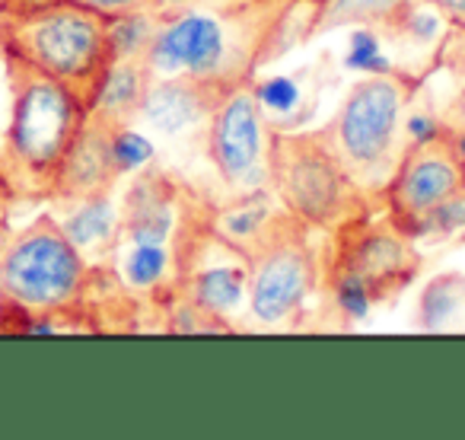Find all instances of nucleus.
I'll return each mask as SVG.
<instances>
[{
    "label": "nucleus",
    "mask_w": 465,
    "mask_h": 440,
    "mask_svg": "<svg viewBox=\"0 0 465 440\" xmlns=\"http://www.w3.org/2000/svg\"><path fill=\"white\" fill-rule=\"evenodd\" d=\"M291 7L293 0H194L160 16L143 65L150 77H188L220 93L249 84Z\"/></svg>",
    "instance_id": "obj_1"
},
{
    "label": "nucleus",
    "mask_w": 465,
    "mask_h": 440,
    "mask_svg": "<svg viewBox=\"0 0 465 440\" xmlns=\"http://www.w3.org/2000/svg\"><path fill=\"white\" fill-rule=\"evenodd\" d=\"M0 48L10 65L58 80L86 109L109 74V20L71 0H4Z\"/></svg>",
    "instance_id": "obj_2"
},
{
    "label": "nucleus",
    "mask_w": 465,
    "mask_h": 440,
    "mask_svg": "<svg viewBox=\"0 0 465 440\" xmlns=\"http://www.w3.org/2000/svg\"><path fill=\"white\" fill-rule=\"evenodd\" d=\"M7 67L14 80V115L0 169L7 173L14 188L52 195L61 163L77 141L90 109L58 80L10 61Z\"/></svg>",
    "instance_id": "obj_3"
},
{
    "label": "nucleus",
    "mask_w": 465,
    "mask_h": 440,
    "mask_svg": "<svg viewBox=\"0 0 465 440\" xmlns=\"http://www.w3.org/2000/svg\"><path fill=\"white\" fill-rule=\"evenodd\" d=\"M268 185L306 227L335 230L363 217V185L348 173L325 131H274Z\"/></svg>",
    "instance_id": "obj_4"
},
{
    "label": "nucleus",
    "mask_w": 465,
    "mask_h": 440,
    "mask_svg": "<svg viewBox=\"0 0 465 440\" xmlns=\"http://www.w3.org/2000/svg\"><path fill=\"white\" fill-rule=\"evenodd\" d=\"M86 287V259L58 220L42 214L0 246V294L26 316L71 310Z\"/></svg>",
    "instance_id": "obj_5"
},
{
    "label": "nucleus",
    "mask_w": 465,
    "mask_h": 440,
    "mask_svg": "<svg viewBox=\"0 0 465 440\" xmlns=\"http://www.w3.org/2000/svg\"><path fill=\"white\" fill-rule=\"evenodd\" d=\"M408 84L389 71L363 74L341 99L335 118L325 128L335 154L363 188L382 182L392 169L405 122Z\"/></svg>",
    "instance_id": "obj_6"
},
{
    "label": "nucleus",
    "mask_w": 465,
    "mask_h": 440,
    "mask_svg": "<svg viewBox=\"0 0 465 440\" xmlns=\"http://www.w3.org/2000/svg\"><path fill=\"white\" fill-rule=\"evenodd\" d=\"M246 259L252 316L262 325H281L297 316L316 287V255L306 240V224H300L291 211L287 217H272Z\"/></svg>",
    "instance_id": "obj_7"
},
{
    "label": "nucleus",
    "mask_w": 465,
    "mask_h": 440,
    "mask_svg": "<svg viewBox=\"0 0 465 440\" xmlns=\"http://www.w3.org/2000/svg\"><path fill=\"white\" fill-rule=\"evenodd\" d=\"M341 253L331 272L335 304L351 319H361L373 304L392 297L418 272V253L399 227H367L363 217L344 224Z\"/></svg>",
    "instance_id": "obj_8"
},
{
    "label": "nucleus",
    "mask_w": 465,
    "mask_h": 440,
    "mask_svg": "<svg viewBox=\"0 0 465 440\" xmlns=\"http://www.w3.org/2000/svg\"><path fill=\"white\" fill-rule=\"evenodd\" d=\"M272 122L252 84H236L220 93L207 118V154L232 195H259L268 185Z\"/></svg>",
    "instance_id": "obj_9"
},
{
    "label": "nucleus",
    "mask_w": 465,
    "mask_h": 440,
    "mask_svg": "<svg viewBox=\"0 0 465 440\" xmlns=\"http://www.w3.org/2000/svg\"><path fill=\"white\" fill-rule=\"evenodd\" d=\"M459 195H465V160L443 135L411 144L386 185L389 211L401 234L414 220Z\"/></svg>",
    "instance_id": "obj_10"
},
{
    "label": "nucleus",
    "mask_w": 465,
    "mask_h": 440,
    "mask_svg": "<svg viewBox=\"0 0 465 440\" xmlns=\"http://www.w3.org/2000/svg\"><path fill=\"white\" fill-rule=\"evenodd\" d=\"M112 131H115L112 125L86 115L77 141H74V147L67 150L64 163H61V173L54 179L52 195H58L64 201L109 195V188L122 175L115 160H112Z\"/></svg>",
    "instance_id": "obj_11"
},
{
    "label": "nucleus",
    "mask_w": 465,
    "mask_h": 440,
    "mask_svg": "<svg viewBox=\"0 0 465 440\" xmlns=\"http://www.w3.org/2000/svg\"><path fill=\"white\" fill-rule=\"evenodd\" d=\"M220 90L188 77H153L143 93L141 118L150 131L166 137H179L185 131H194L201 122L211 118V109L217 105Z\"/></svg>",
    "instance_id": "obj_12"
},
{
    "label": "nucleus",
    "mask_w": 465,
    "mask_h": 440,
    "mask_svg": "<svg viewBox=\"0 0 465 440\" xmlns=\"http://www.w3.org/2000/svg\"><path fill=\"white\" fill-rule=\"evenodd\" d=\"M150 71L143 65V58H122L112 61L109 74H105L103 86L96 93L90 115L99 122L112 125V128H124L137 118L143 103V93L150 86Z\"/></svg>",
    "instance_id": "obj_13"
},
{
    "label": "nucleus",
    "mask_w": 465,
    "mask_h": 440,
    "mask_svg": "<svg viewBox=\"0 0 465 440\" xmlns=\"http://www.w3.org/2000/svg\"><path fill=\"white\" fill-rule=\"evenodd\" d=\"M166 182L160 175H143L128 192L122 227L131 243H163L173 227V205H169Z\"/></svg>",
    "instance_id": "obj_14"
},
{
    "label": "nucleus",
    "mask_w": 465,
    "mask_h": 440,
    "mask_svg": "<svg viewBox=\"0 0 465 440\" xmlns=\"http://www.w3.org/2000/svg\"><path fill=\"white\" fill-rule=\"evenodd\" d=\"M411 0H322L312 16L310 33H331V29H380L389 23H401L411 16Z\"/></svg>",
    "instance_id": "obj_15"
},
{
    "label": "nucleus",
    "mask_w": 465,
    "mask_h": 440,
    "mask_svg": "<svg viewBox=\"0 0 465 440\" xmlns=\"http://www.w3.org/2000/svg\"><path fill=\"white\" fill-rule=\"evenodd\" d=\"M74 214L64 217V234L74 246L86 255L93 253H105L115 240V227H118V217H115V207H112L109 195H96V198H84V201H74Z\"/></svg>",
    "instance_id": "obj_16"
},
{
    "label": "nucleus",
    "mask_w": 465,
    "mask_h": 440,
    "mask_svg": "<svg viewBox=\"0 0 465 440\" xmlns=\"http://www.w3.org/2000/svg\"><path fill=\"white\" fill-rule=\"evenodd\" d=\"M246 294V275L240 268H213L194 278V304L211 316H226Z\"/></svg>",
    "instance_id": "obj_17"
},
{
    "label": "nucleus",
    "mask_w": 465,
    "mask_h": 440,
    "mask_svg": "<svg viewBox=\"0 0 465 440\" xmlns=\"http://www.w3.org/2000/svg\"><path fill=\"white\" fill-rule=\"evenodd\" d=\"M160 26V14L153 10H143V14H128L109 20V42L115 61L122 58H143Z\"/></svg>",
    "instance_id": "obj_18"
},
{
    "label": "nucleus",
    "mask_w": 465,
    "mask_h": 440,
    "mask_svg": "<svg viewBox=\"0 0 465 440\" xmlns=\"http://www.w3.org/2000/svg\"><path fill=\"white\" fill-rule=\"evenodd\" d=\"M169 268V255L163 243H134L128 262H124V275L134 287H156Z\"/></svg>",
    "instance_id": "obj_19"
},
{
    "label": "nucleus",
    "mask_w": 465,
    "mask_h": 440,
    "mask_svg": "<svg viewBox=\"0 0 465 440\" xmlns=\"http://www.w3.org/2000/svg\"><path fill=\"white\" fill-rule=\"evenodd\" d=\"M112 160H115L118 173H134V169L147 166L153 160V144L143 135H137L131 125L112 131Z\"/></svg>",
    "instance_id": "obj_20"
},
{
    "label": "nucleus",
    "mask_w": 465,
    "mask_h": 440,
    "mask_svg": "<svg viewBox=\"0 0 465 440\" xmlns=\"http://www.w3.org/2000/svg\"><path fill=\"white\" fill-rule=\"evenodd\" d=\"M452 278L446 281H433L424 294V325L427 329H440L452 313L459 310V300L452 297V287H450Z\"/></svg>",
    "instance_id": "obj_21"
},
{
    "label": "nucleus",
    "mask_w": 465,
    "mask_h": 440,
    "mask_svg": "<svg viewBox=\"0 0 465 440\" xmlns=\"http://www.w3.org/2000/svg\"><path fill=\"white\" fill-rule=\"evenodd\" d=\"M71 4L93 10V14L105 16V20H115V16H128V14H143V10H153V0H71Z\"/></svg>",
    "instance_id": "obj_22"
},
{
    "label": "nucleus",
    "mask_w": 465,
    "mask_h": 440,
    "mask_svg": "<svg viewBox=\"0 0 465 440\" xmlns=\"http://www.w3.org/2000/svg\"><path fill=\"white\" fill-rule=\"evenodd\" d=\"M427 4H433V7H437L446 20L456 23V26H465V0H427Z\"/></svg>",
    "instance_id": "obj_23"
},
{
    "label": "nucleus",
    "mask_w": 465,
    "mask_h": 440,
    "mask_svg": "<svg viewBox=\"0 0 465 440\" xmlns=\"http://www.w3.org/2000/svg\"><path fill=\"white\" fill-rule=\"evenodd\" d=\"M14 182L7 179V173L0 169V230H4V224H7V214H10V205H14Z\"/></svg>",
    "instance_id": "obj_24"
},
{
    "label": "nucleus",
    "mask_w": 465,
    "mask_h": 440,
    "mask_svg": "<svg viewBox=\"0 0 465 440\" xmlns=\"http://www.w3.org/2000/svg\"><path fill=\"white\" fill-rule=\"evenodd\" d=\"M446 125H450V128L465 131V90L459 93L456 103L450 105V115H446Z\"/></svg>",
    "instance_id": "obj_25"
},
{
    "label": "nucleus",
    "mask_w": 465,
    "mask_h": 440,
    "mask_svg": "<svg viewBox=\"0 0 465 440\" xmlns=\"http://www.w3.org/2000/svg\"><path fill=\"white\" fill-rule=\"evenodd\" d=\"M188 4H194V0H153V14L169 16V14H175V10L188 7Z\"/></svg>",
    "instance_id": "obj_26"
},
{
    "label": "nucleus",
    "mask_w": 465,
    "mask_h": 440,
    "mask_svg": "<svg viewBox=\"0 0 465 440\" xmlns=\"http://www.w3.org/2000/svg\"><path fill=\"white\" fill-rule=\"evenodd\" d=\"M0 310H4V294H0Z\"/></svg>",
    "instance_id": "obj_27"
},
{
    "label": "nucleus",
    "mask_w": 465,
    "mask_h": 440,
    "mask_svg": "<svg viewBox=\"0 0 465 440\" xmlns=\"http://www.w3.org/2000/svg\"><path fill=\"white\" fill-rule=\"evenodd\" d=\"M310 4H322V0H310Z\"/></svg>",
    "instance_id": "obj_28"
}]
</instances>
